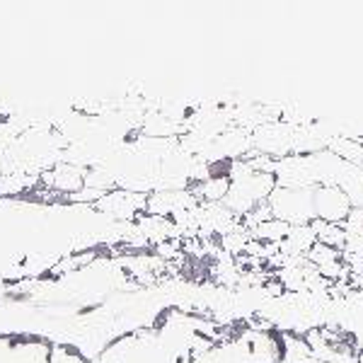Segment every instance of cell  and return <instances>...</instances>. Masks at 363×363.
Here are the masks:
<instances>
[{
  "mask_svg": "<svg viewBox=\"0 0 363 363\" xmlns=\"http://www.w3.org/2000/svg\"><path fill=\"white\" fill-rule=\"evenodd\" d=\"M315 189H284L277 186L269 196V211L272 218L281 220L286 225H310L315 220V203H313Z\"/></svg>",
  "mask_w": 363,
  "mask_h": 363,
  "instance_id": "2",
  "label": "cell"
},
{
  "mask_svg": "<svg viewBox=\"0 0 363 363\" xmlns=\"http://www.w3.org/2000/svg\"><path fill=\"white\" fill-rule=\"evenodd\" d=\"M230 189L225 194V208L233 211L238 218H245L257 206L269 201L272 191L277 189V179L272 172H257L247 160H235L225 165Z\"/></svg>",
  "mask_w": 363,
  "mask_h": 363,
  "instance_id": "1",
  "label": "cell"
},
{
  "mask_svg": "<svg viewBox=\"0 0 363 363\" xmlns=\"http://www.w3.org/2000/svg\"><path fill=\"white\" fill-rule=\"evenodd\" d=\"M196 206H199V201L191 189H165V191H153V194H148L145 213L174 220L177 216L186 213V211H191Z\"/></svg>",
  "mask_w": 363,
  "mask_h": 363,
  "instance_id": "6",
  "label": "cell"
},
{
  "mask_svg": "<svg viewBox=\"0 0 363 363\" xmlns=\"http://www.w3.org/2000/svg\"><path fill=\"white\" fill-rule=\"evenodd\" d=\"M145 203H148V194H138V191H128L121 186H114L107 194H102L92 203V211L116 225L136 223L140 216L145 213Z\"/></svg>",
  "mask_w": 363,
  "mask_h": 363,
  "instance_id": "3",
  "label": "cell"
},
{
  "mask_svg": "<svg viewBox=\"0 0 363 363\" xmlns=\"http://www.w3.org/2000/svg\"><path fill=\"white\" fill-rule=\"evenodd\" d=\"M85 174H87L85 167L61 160V162H56L54 167L46 169V172H42L39 189L54 191V194L70 199L73 194H78V191L85 189Z\"/></svg>",
  "mask_w": 363,
  "mask_h": 363,
  "instance_id": "4",
  "label": "cell"
},
{
  "mask_svg": "<svg viewBox=\"0 0 363 363\" xmlns=\"http://www.w3.org/2000/svg\"><path fill=\"white\" fill-rule=\"evenodd\" d=\"M313 203H315V220L332 225H344L349 218V213L354 211L349 196L337 186H318L313 191Z\"/></svg>",
  "mask_w": 363,
  "mask_h": 363,
  "instance_id": "5",
  "label": "cell"
}]
</instances>
